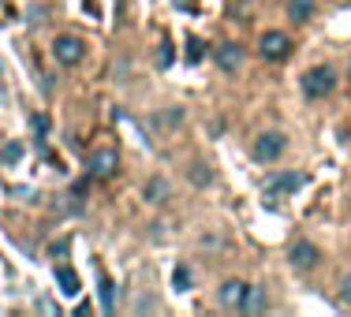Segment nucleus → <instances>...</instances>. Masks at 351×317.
<instances>
[{
    "label": "nucleus",
    "instance_id": "nucleus-1",
    "mask_svg": "<svg viewBox=\"0 0 351 317\" xmlns=\"http://www.w3.org/2000/svg\"><path fill=\"white\" fill-rule=\"evenodd\" d=\"M332 90H337V71L329 68V64H317L303 75V94L306 97H329Z\"/></svg>",
    "mask_w": 351,
    "mask_h": 317
},
{
    "label": "nucleus",
    "instance_id": "nucleus-2",
    "mask_svg": "<svg viewBox=\"0 0 351 317\" xmlns=\"http://www.w3.org/2000/svg\"><path fill=\"white\" fill-rule=\"evenodd\" d=\"M82 56H86V41L82 38L60 34L53 41V60L60 64V68H75V64H82Z\"/></svg>",
    "mask_w": 351,
    "mask_h": 317
},
{
    "label": "nucleus",
    "instance_id": "nucleus-3",
    "mask_svg": "<svg viewBox=\"0 0 351 317\" xmlns=\"http://www.w3.org/2000/svg\"><path fill=\"white\" fill-rule=\"evenodd\" d=\"M284 149H288V138H284L280 131H269V135H262V138L254 142V149H250V153H254L258 164H273Z\"/></svg>",
    "mask_w": 351,
    "mask_h": 317
},
{
    "label": "nucleus",
    "instance_id": "nucleus-4",
    "mask_svg": "<svg viewBox=\"0 0 351 317\" xmlns=\"http://www.w3.org/2000/svg\"><path fill=\"white\" fill-rule=\"evenodd\" d=\"M116 168H120L116 149H94L90 161H86V176L90 179H108V176H116Z\"/></svg>",
    "mask_w": 351,
    "mask_h": 317
},
{
    "label": "nucleus",
    "instance_id": "nucleus-5",
    "mask_svg": "<svg viewBox=\"0 0 351 317\" xmlns=\"http://www.w3.org/2000/svg\"><path fill=\"white\" fill-rule=\"evenodd\" d=\"M288 262H291V269L311 272V269H317V262H322V250L314 243H306V239H299V243H291V250H288Z\"/></svg>",
    "mask_w": 351,
    "mask_h": 317
},
{
    "label": "nucleus",
    "instance_id": "nucleus-6",
    "mask_svg": "<svg viewBox=\"0 0 351 317\" xmlns=\"http://www.w3.org/2000/svg\"><path fill=\"white\" fill-rule=\"evenodd\" d=\"M258 53H262V60H284L291 53V38L280 34V30H265L262 41H258Z\"/></svg>",
    "mask_w": 351,
    "mask_h": 317
},
{
    "label": "nucleus",
    "instance_id": "nucleus-7",
    "mask_svg": "<svg viewBox=\"0 0 351 317\" xmlns=\"http://www.w3.org/2000/svg\"><path fill=\"white\" fill-rule=\"evenodd\" d=\"M306 183L303 172H280V176H273L265 183V198H280V194H295L299 187Z\"/></svg>",
    "mask_w": 351,
    "mask_h": 317
},
{
    "label": "nucleus",
    "instance_id": "nucleus-8",
    "mask_svg": "<svg viewBox=\"0 0 351 317\" xmlns=\"http://www.w3.org/2000/svg\"><path fill=\"white\" fill-rule=\"evenodd\" d=\"M183 116H187V112H183L180 105H172V108H161V112H154V116H149V127H154L157 135L165 138V135H172V131L183 123Z\"/></svg>",
    "mask_w": 351,
    "mask_h": 317
},
{
    "label": "nucleus",
    "instance_id": "nucleus-9",
    "mask_svg": "<svg viewBox=\"0 0 351 317\" xmlns=\"http://www.w3.org/2000/svg\"><path fill=\"white\" fill-rule=\"evenodd\" d=\"M247 291H250V288H247L243 280H224V283H221V295H217V299H221L224 310H243Z\"/></svg>",
    "mask_w": 351,
    "mask_h": 317
},
{
    "label": "nucleus",
    "instance_id": "nucleus-10",
    "mask_svg": "<svg viewBox=\"0 0 351 317\" xmlns=\"http://www.w3.org/2000/svg\"><path fill=\"white\" fill-rule=\"evenodd\" d=\"M217 64H221L224 75H236L239 64H243V49H239L236 41H224V45H217Z\"/></svg>",
    "mask_w": 351,
    "mask_h": 317
},
{
    "label": "nucleus",
    "instance_id": "nucleus-11",
    "mask_svg": "<svg viewBox=\"0 0 351 317\" xmlns=\"http://www.w3.org/2000/svg\"><path fill=\"white\" fill-rule=\"evenodd\" d=\"M56 283H60L64 295H79V291H82V283H79V277H75V269H68V265H60V269H56Z\"/></svg>",
    "mask_w": 351,
    "mask_h": 317
},
{
    "label": "nucleus",
    "instance_id": "nucleus-12",
    "mask_svg": "<svg viewBox=\"0 0 351 317\" xmlns=\"http://www.w3.org/2000/svg\"><path fill=\"white\" fill-rule=\"evenodd\" d=\"M146 202H154V205L169 202V179H161V176L149 179V183H146Z\"/></svg>",
    "mask_w": 351,
    "mask_h": 317
},
{
    "label": "nucleus",
    "instance_id": "nucleus-13",
    "mask_svg": "<svg viewBox=\"0 0 351 317\" xmlns=\"http://www.w3.org/2000/svg\"><path fill=\"white\" fill-rule=\"evenodd\" d=\"M97 291H101V310L112 314L116 310V288H112V280H108L105 272H97Z\"/></svg>",
    "mask_w": 351,
    "mask_h": 317
},
{
    "label": "nucleus",
    "instance_id": "nucleus-14",
    "mask_svg": "<svg viewBox=\"0 0 351 317\" xmlns=\"http://www.w3.org/2000/svg\"><path fill=\"white\" fill-rule=\"evenodd\" d=\"M311 12H314V0H288V15L295 23H306V19H311Z\"/></svg>",
    "mask_w": 351,
    "mask_h": 317
},
{
    "label": "nucleus",
    "instance_id": "nucleus-15",
    "mask_svg": "<svg viewBox=\"0 0 351 317\" xmlns=\"http://www.w3.org/2000/svg\"><path fill=\"white\" fill-rule=\"evenodd\" d=\"M23 149H27V146H23L19 138H15V142H4V149H0V161H4V164H19V161H23Z\"/></svg>",
    "mask_w": 351,
    "mask_h": 317
},
{
    "label": "nucleus",
    "instance_id": "nucleus-16",
    "mask_svg": "<svg viewBox=\"0 0 351 317\" xmlns=\"http://www.w3.org/2000/svg\"><path fill=\"white\" fill-rule=\"evenodd\" d=\"M243 310H247V314H258V310H265V291H262V288H250V291H247V299H243Z\"/></svg>",
    "mask_w": 351,
    "mask_h": 317
},
{
    "label": "nucleus",
    "instance_id": "nucleus-17",
    "mask_svg": "<svg viewBox=\"0 0 351 317\" xmlns=\"http://www.w3.org/2000/svg\"><path fill=\"white\" fill-rule=\"evenodd\" d=\"M191 183H195V187H210L213 183V172H210V164H191Z\"/></svg>",
    "mask_w": 351,
    "mask_h": 317
},
{
    "label": "nucleus",
    "instance_id": "nucleus-18",
    "mask_svg": "<svg viewBox=\"0 0 351 317\" xmlns=\"http://www.w3.org/2000/svg\"><path fill=\"white\" fill-rule=\"evenodd\" d=\"M191 283H195V280H191V269H187V265H176V269H172V288L176 291H191Z\"/></svg>",
    "mask_w": 351,
    "mask_h": 317
},
{
    "label": "nucleus",
    "instance_id": "nucleus-19",
    "mask_svg": "<svg viewBox=\"0 0 351 317\" xmlns=\"http://www.w3.org/2000/svg\"><path fill=\"white\" fill-rule=\"evenodd\" d=\"M337 299H340V306H351V272L344 280H340V288H337Z\"/></svg>",
    "mask_w": 351,
    "mask_h": 317
},
{
    "label": "nucleus",
    "instance_id": "nucleus-20",
    "mask_svg": "<svg viewBox=\"0 0 351 317\" xmlns=\"http://www.w3.org/2000/svg\"><path fill=\"white\" fill-rule=\"evenodd\" d=\"M187 60H191V64L202 60V41H198V38H191V41H187Z\"/></svg>",
    "mask_w": 351,
    "mask_h": 317
},
{
    "label": "nucleus",
    "instance_id": "nucleus-21",
    "mask_svg": "<svg viewBox=\"0 0 351 317\" xmlns=\"http://www.w3.org/2000/svg\"><path fill=\"white\" fill-rule=\"evenodd\" d=\"M30 123H34V131H38V142H45V131H49V120H45V116H34V120H30Z\"/></svg>",
    "mask_w": 351,
    "mask_h": 317
},
{
    "label": "nucleus",
    "instance_id": "nucleus-22",
    "mask_svg": "<svg viewBox=\"0 0 351 317\" xmlns=\"http://www.w3.org/2000/svg\"><path fill=\"white\" fill-rule=\"evenodd\" d=\"M157 64H161V68H169V64H172V45H161V53H157Z\"/></svg>",
    "mask_w": 351,
    "mask_h": 317
},
{
    "label": "nucleus",
    "instance_id": "nucleus-23",
    "mask_svg": "<svg viewBox=\"0 0 351 317\" xmlns=\"http://www.w3.org/2000/svg\"><path fill=\"white\" fill-rule=\"evenodd\" d=\"M38 310L41 314H60V310H56V303H49V299H38Z\"/></svg>",
    "mask_w": 351,
    "mask_h": 317
},
{
    "label": "nucleus",
    "instance_id": "nucleus-24",
    "mask_svg": "<svg viewBox=\"0 0 351 317\" xmlns=\"http://www.w3.org/2000/svg\"><path fill=\"white\" fill-rule=\"evenodd\" d=\"M49 254H53V257H64V254H68V243H64V239H60V243H53V250H49Z\"/></svg>",
    "mask_w": 351,
    "mask_h": 317
},
{
    "label": "nucleus",
    "instance_id": "nucleus-25",
    "mask_svg": "<svg viewBox=\"0 0 351 317\" xmlns=\"http://www.w3.org/2000/svg\"><path fill=\"white\" fill-rule=\"evenodd\" d=\"M348 75H351V64H348Z\"/></svg>",
    "mask_w": 351,
    "mask_h": 317
}]
</instances>
